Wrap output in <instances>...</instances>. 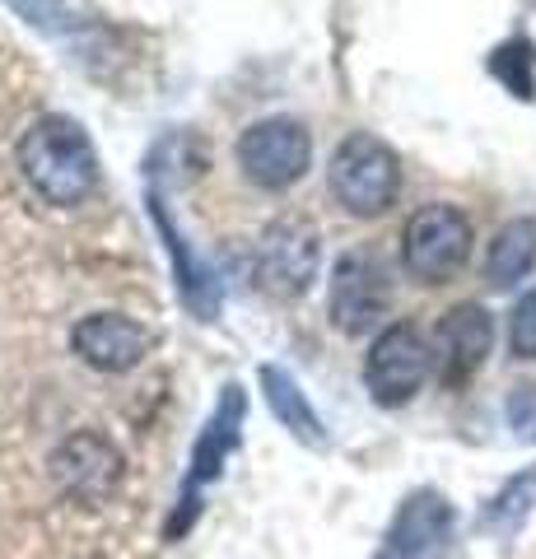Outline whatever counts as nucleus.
<instances>
[{
	"mask_svg": "<svg viewBox=\"0 0 536 559\" xmlns=\"http://www.w3.org/2000/svg\"><path fill=\"white\" fill-rule=\"evenodd\" d=\"M536 271V219H509L486 248L490 289H513Z\"/></svg>",
	"mask_w": 536,
	"mask_h": 559,
	"instance_id": "obj_15",
	"label": "nucleus"
},
{
	"mask_svg": "<svg viewBox=\"0 0 536 559\" xmlns=\"http://www.w3.org/2000/svg\"><path fill=\"white\" fill-rule=\"evenodd\" d=\"M257 382H262V396H266L271 415L281 419V425H285L303 448L322 452V448H326V429H322L318 411L308 406V396H303L299 382H294V378L281 369V364H262V369H257Z\"/></svg>",
	"mask_w": 536,
	"mask_h": 559,
	"instance_id": "obj_14",
	"label": "nucleus"
},
{
	"mask_svg": "<svg viewBox=\"0 0 536 559\" xmlns=\"http://www.w3.org/2000/svg\"><path fill=\"white\" fill-rule=\"evenodd\" d=\"M243 411H248V396H243V388H238V382H229V388L219 392L211 419H205L196 448H192V471H187L182 499H178V509H172L168 527H164L168 540H178L187 527H192V518H196V509H201V499H196L201 485L219 480V471H224V462H229V452L238 448V439H243Z\"/></svg>",
	"mask_w": 536,
	"mask_h": 559,
	"instance_id": "obj_7",
	"label": "nucleus"
},
{
	"mask_svg": "<svg viewBox=\"0 0 536 559\" xmlns=\"http://www.w3.org/2000/svg\"><path fill=\"white\" fill-rule=\"evenodd\" d=\"M20 178L38 191L47 205H84L98 191V154L71 117H38L14 145Z\"/></svg>",
	"mask_w": 536,
	"mask_h": 559,
	"instance_id": "obj_1",
	"label": "nucleus"
},
{
	"mask_svg": "<svg viewBox=\"0 0 536 559\" xmlns=\"http://www.w3.org/2000/svg\"><path fill=\"white\" fill-rule=\"evenodd\" d=\"M5 5L20 14L24 24H33V28H47V33L65 28V5H61V0H5Z\"/></svg>",
	"mask_w": 536,
	"mask_h": 559,
	"instance_id": "obj_19",
	"label": "nucleus"
},
{
	"mask_svg": "<svg viewBox=\"0 0 536 559\" xmlns=\"http://www.w3.org/2000/svg\"><path fill=\"white\" fill-rule=\"evenodd\" d=\"M536 509V466L527 471H517V476L499 489V495L480 509V532H490V536H513L523 522L532 518Z\"/></svg>",
	"mask_w": 536,
	"mask_h": 559,
	"instance_id": "obj_16",
	"label": "nucleus"
},
{
	"mask_svg": "<svg viewBox=\"0 0 536 559\" xmlns=\"http://www.w3.org/2000/svg\"><path fill=\"white\" fill-rule=\"evenodd\" d=\"M326 182H332V197L345 215L378 219L396 205V197H402V159H396V150L388 140L355 131L336 145Z\"/></svg>",
	"mask_w": 536,
	"mask_h": 559,
	"instance_id": "obj_2",
	"label": "nucleus"
},
{
	"mask_svg": "<svg viewBox=\"0 0 536 559\" xmlns=\"http://www.w3.org/2000/svg\"><path fill=\"white\" fill-rule=\"evenodd\" d=\"M257 285L275 299H303L322 271V238L308 219H271L257 238Z\"/></svg>",
	"mask_w": 536,
	"mask_h": 559,
	"instance_id": "obj_6",
	"label": "nucleus"
},
{
	"mask_svg": "<svg viewBox=\"0 0 536 559\" xmlns=\"http://www.w3.org/2000/svg\"><path fill=\"white\" fill-rule=\"evenodd\" d=\"M234 159L252 187L289 191L313 168V135L294 117H266V121H252V127L238 135Z\"/></svg>",
	"mask_w": 536,
	"mask_h": 559,
	"instance_id": "obj_5",
	"label": "nucleus"
},
{
	"mask_svg": "<svg viewBox=\"0 0 536 559\" xmlns=\"http://www.w3.org/2000/svg\"><path fill=\"white\" fill-rule=\"evenodd\" d=\"M150 219H154V229H159L164 242H168V257H172V271H178L182 304L192 308L201 322H215V318H219V280H215V271L192 252V242L182 238L178 224L168 219V210H164V197H159V191H150Z\"/></svg>",
	"mask_w": 536,
	"mask_h": 559,
	"instance_id": "obj_13",
	"label": "nucleus"
},
{
	"mask_svg": "<svg viewBox=\"0 0 536 559\" xmlns=\"http://www.w3.org/2000/svg\"><path fill=\"white\" fill-rule=\"evenodd\" d=\"M434 373V345L410 322H388L365 355V388L383 411L410 406Z\"/></svg>",
	"mask_w": 536,
	"mask_h": 559,
	"instance_id": "obj_4",
	"label": "nucleus"
},
{
	"mask_svg": "<svg viewBox=\"0 0 536 559\" xmlns=\"http://www.w3.org/2000/svg\"><path fill=\"white\" fill-rule=\"evenodd\" d=\"M504 415H509V429L517 433V439L536 443V382H523V388L509 392Z\"/></svg>",
	"mask_w": 536,
	"mask_h": 559,
	"instance_id": "obj_18",
	"label": "nucleus"
},
{
	"mask_svg": "<svg viewBox=\"0 0 536 559\" xmlns=\"http://www.w3.org/2000/svg\"><path fill=\"white\" fill-rule=\"evenodd\" d=\"M47 471H51V485H57L65 499L103 503L117 485H122L127 462H122V452H117V443L108 439V433L75 429V433H65V439L51 448Z\"/></svg>",
	"mask_w": 536,
	"mask_h": 559,
	"instance_id": "obj_8",
	"label": "nucleus"
},
{
	"mask_svg": "<svg viewBox=\"0 0 536 559\" xmlns=\"http://www.w3.org/2000/svg\"><path fill=\"white\" fill-rule=\"evenodd\" d=\"M457 513L439 489H410L392 513L373 559H453Z\"/></svg>",
	"mask_w": 536,
	"mask_h": 559,
	"instance_id": "obj_10",
	"label": "nucleus"
},
{
	"mask_svg": "<svg viewBox=\"0 0 536 559\" xmlns=\"http://www.w3.org/2000/svg\"><path fill=\"white\" fill-rule=\"evenodd\" d=\"M495 349V318L480 304H457L448 308L434 326V369L448 388H462L466 378L486 369Z\"/></svg>",
	"mask_w": 536,
	"mask_h": 559,
	"instance_id": "obj_11",
	"label": "nucleus"
},
{
	"mask_svg": "<svg viewBox=\"0 0 536 559\" xmlns=\"http://www.w3.org/2000/svg\"><path fill=\"white\" fill-rule=\"evenodd\" d=\"M392 308L388 271L378 266L373 252H345L332 266V285H326V312L341 336H365Z\"/></svg>",
	"mask_w": 536,
	"mask_h": 559,
	"instance_id": "obj_9",
	"label": "nucleus"
},
{
	"mask_svg": "<svg viewBox=\"0 0 536 559\" xmlns=\"http://www.w3.org/2000/svg\"><path fill=\"white\" fill-rule=\"evenodd\" d=\"M154 336L127 312H84L71 326V349L98 373H131L145 364Z\"/></svg>",
	"mask_w": 536,
	"mask_h": 559,
	"instance_id": "obj_12",
	"label": "nucleus"
},
{
	"mask_svg": "<svg viewBox=\"0 0 536 559\" xmlns=\"http://www.w3.org/2000/svg\"><path fill=\"white\" fill-rule=\"evenodd\" d=\"M509 355L536 359V289H527L509 312Z\"/></svg>",
	"mask_w": 536,
	"mask_h": 559,
	"instance_id": "obj_17",
	"label": "nucleus"
},
{
	"mask_svg": "<svg viewBox=\"0 0 536 559\" xmlns=\"http://www.w3.org/2000/svg\"><path fill=\"white\" fill-rule=\"evenodd\" d=\"M476 248V224L462 205L429 201L406 219L402 229V266L420 285H448Z\"/></svg>",
	"mask_w": 536,
	"mask_h": 559,
	"instance_id": "obj_3",
	"label": "nucleus"
}]
</instances>
